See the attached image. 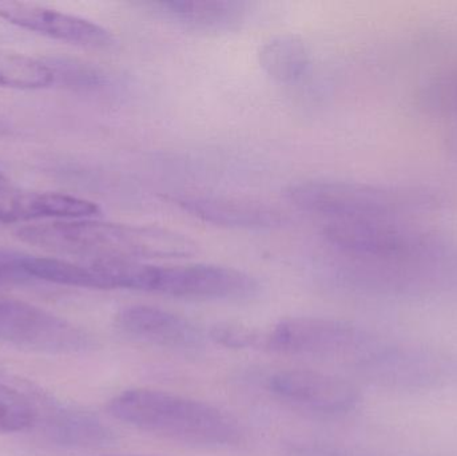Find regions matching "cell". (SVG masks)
<instances>
[{
    "label": "cell",
    "instance_id": "cell-21",
    "mask_svg": "<svg viewBox=\"0 0 457 456\" xmlns=\"http://www.w3.org/2000/svg\"><path fill=\"white\" fill-rule=\"evenodd\" d=\"M211 339L222 347L234 350L262 348L263 331L241 324L221 323L211 329Z\"/></svg>",
    "mask_w": 457,
    "mask_h": 456
},
{
    "label": "cell",
    "instance_id": "cell-9",
    "mask_svg": "<svg viewBox=\"0 0 457 456\" xmlns=\"http://www.w3.org/2000/svg\"><path fill=\"white\" fill-rule=\"evenodd\" d=\"M269 388L281 401L321 415L346 414L359 402V393L351 383L311 369L277 372L269 380Z\"/></svg>",
    "mask_w": 457,
    "mask_h": 456
},
{
    "label": "cell",
    "instance_id": "cell-19",
    "mask_svg": "<svg viewBox=\"0 0 457 456\" xmlns=\"http://www.w3.org/2000/svg\"><path fill=\"white\" fill-rule=\"evenodd\" d=\"M419 104L431 114H457V69L431 80L420 91Z\"/></svg>",
    "mask_w": 457,
    "mask_h": 456
},
{
    "label": "cell",
    "instance_id": "cell-7",
    "mask_svg": "<svg viewBox=\"0 0 457 456\" xmlns=\"http://www.w3.org/2000/svg\"><path fill=\"white\" fill-rule=\"evenodd\" d=\"M0 342L46 353H77L91 337L64 319L19 300H0Z\"/></svg>",
    "mask_w": 457,
    "mask_h": 456
},
{
    "label": "cell",
    "instance_id": "cell-4",
    "mask_svg": "<svg viewBox=\"0 0 457 456\" xmlns=\"http://www.w3.org/2000/svg\"><path fill=\"white\" fill-rule=\"evenodd\" d=\"M263 350L321 359H368L373 348L361 331L332 319L298 316L263 331Z\"/></svg>",
    "mask_w": 457,
    "mask_h": 456
},
{
    "label": "cell",
    "instance_id": "cell-24",
    "mask_svg": "<svg viewBox=\"0 0 457 456\" xmlns=\"http://www.w3.org/2000/svg\"><path fill=\"white\" fill-rule=\"evenodd\" d=\"M5 187V179L3 178L2 174H0V187Z\"/></svg>",
    "mask_w": 457,
    "mask_h": 456
},
{
    "label": "cell",
    "instance_id": "cell-11",
    "mask_svg": "<svg viewBox=\"0 0 457 456\" xmlns=\"http://www.w3.org/2000/svg\"><path fill=\"white\" fill-rule=\"evenodd\" d=\"M118 328L139 342L176 351H197L204 335L182 316L152 305H129L118 312Z\"/></svg>",
    "mask_w": 457,
    "mask_h": 456
},
{
    "label": "cell",
    "instance_id": "cell-8",
    "mask_svg": "<svg viewBox=\"0 0 457 456\" xmlns=\"http://www.w3.org/2000/svg\"><path fill=\"white\" fill-rule=\"evenodd\" d=\"M0 18L51 39L93 50H110L117 39L110 29L79 16L23 2H2Z\"/></svg>",
    "mask_w": 457,
    "mask_h": 456
},
{
    "label": "cell",
    "instance_id": "cell-18",
    "mask_svg": "<svg viewBox=\"0 0 457 456\" xmlns=\"http://www.w3.org/2000/svg\"><path fill=\"white\" fill-rule=\"evenodd\" d=\"M37 422V409L29 396L0 383V434L21 433Z\"/></svg>",
    "mask_w": 457,
    "mask_h": 456
},
{
    "label": "cell",
    "instance_id": "cell-12",
    "mask_svg": "<svg viewBox=\"0 0 457 456\" xmlns=\"http://www.w3.org/2000/svg\"><path fill=\"white\" fill-rule=\"evenodd\" d=\"M93 201L55 192L0 187V224L37 220H90L101 216Z\"/></svg>",
    "mask_w": 457,
    "mask_h": 456
},
{
    "label": "cell",
    "instance_id": "cell-10",
    "mask_svg": "<svg viewBox=\"0 0 457 456\" xmlns=\"http://www.w3.org/2000/svg\"><path fill=\"white\" fill-rule=\"evenodd\" d=\"M173 203L193 219L227 229L269 230L285 222L273 206L246 198L185 195L174 197Z\"/></svg>",
    "mask_w": 457,
    "mask_h": 456
},
{
    "label": "cell",
    "instance_id": "cell-20",
    "mask_svg": "<svg viewBox=\"0 0 457 456\" xmlns=\"http://www.w3.org/2000/svg\"><path fill=\"white\" fill-rule=\"evenodd\" d=\"M48 66L53 69L56 82H62L72 88L101 90L109 83L104 71L83 62L58 59V62L51 61Z\"/></svg>",
    "mask_w": 457,
    "mask_h": 456
},
{
    "label": "cell",
    "instance_id": "cell-2",
    "mask_svg": "<svg viewBox=\"0 0 457 456\" xmlns=\"http://www.w3.org/2000/svg\"><path fill=\"white\" fill-rule=\"evenodd\" d=\"M107 410L126 425L182 444L217 449L241 441V428L231 415L205 402L166 391L128 390L112 398Z\"/></svg>",
    "mask_w": 457,
    "mask_h": 456
},
{
    "label": "cell",
    "instance_id": "cell-1",
    "mask_svg": "<svg viewBox=\"0 0 457 456\" xmlns=\"http://www.w3.org/2000/svg\"><path fill=\"white\" fill-rule=\"evenodd\" d=\"M23 243L78 261L182 259L197 251L187 236L149 225L90 220H55L15 230Z\"/></svg>",
    "mask_w": 457,
    "mask_h": 456
},
{
    "label": "cell",
    "instance_id": "cell-13",
    "mask_svg": "<svg viewBox=\"0 0 457 456\" xmlns=\"http://www.w3.org/2000/svg\"><path fill=\"white\" fill-rule=\"evenodd\" d=\"M155 13L190 31L220 34L238 29L249 4L228 0H171L150 3Z\"/></svg>",
    "mask_w": 457,
    "mask_h": 456
},
{
    "label": "cell",
    "instance_id": "cell-14",
    "mask_svg": "<svg viewBox=\"0 0 457 456\" xmlns=\"http://www.w3.org/2000/svg\"><path fill=\"white\" fill-rule=\"evenodd\" d=\"M19 269L24 278H34L61 286L114 289L107 261H78L21 254Z\"/></svg>",
    "mask_w": 457,
    "mask_h": 456
},
{
    "label": "cell",
    "instance_id": "cell-3",
    "mask_svg": "<svg viewBox=\"0 0 457 456\" xmlns=\"http://www.w3.org/2000/svg\"><path fill=\"white\" fill-rule=\"evenodd\" d=\"M138 291L189 300H245L260 283L244 270L212 264L153 265L142 262Z\"/></svg>",
    "mask_w": 457,
    "mask_h": 456
},
{
    "label": "cell",
    "instance_id": "cell-25",
    "mask_svg": "<svg viewBox=\"0 0 457 456\" xmlns=\"http://www.w3.org/2000/svg\"><path fill=\"white\" fill-rule=\"evenodd\" d=\"M115 456H150V455H115Z\"/></svg>",
    "mask_w": 457,
    "mask_h": 456
},
{
    "label": "cell",
    "instance_id": "cell-23",
    "mask_svg": "<svg viewBox=\"0 0 457 456\" xmlns=\"http://www.w3.org/2000/svg\"><path fill=\"white\" fill-rule=\"evenodd\" d=\"M292 454L295 456H348L335 447L316 444H295L293 446Z\"/></svg>",
    "mask_w": 457,
    "mask_h": 456
},
{
    "label": "cell",
    "instance_id": "cell-6",
    "mask_svg": "<svg viewBox=\"0 0 457 456\" xmlns=\"http://www.w3.org/2000/svg\"><path fill=\"white\" fill-rule=\"evenodd\" d=\"M324 237L333 248L368 261L399 262L424 246L404 216L332 221L324 228Z\"/></svg>",
    "mask_w": 457,
    "mask_h": 456
},
{
    "label": "cell",
    "instance_id": "cell-15",
    "mask_svg": "<svg viewBox=\"0 0 457 456\" xmlns=\"http://www.w3.org/2000/svg\"><path fill=\"white\" fill-rule=\"evenodd\" d=\"M258 62L266 75L279 85H295L311 67V51L297 35H276L261 46Z\"/></svg>",
    "mask_w": 457,
    "mask_h": 456
},
{
    "label": "cell",
    "instance_id": "cell-22",
    "mask_svg": "<svg viewBox=\"0 0 457 456\" xmlns=\"http://www.w3.org/2000/svg\"><path fill=\"white\" fill-rule=\"evenodd\" d=\"M21 254L0 251V281L13 278H24L19 269Z\"/></svg>",
    "mask_w": 457,
    "mask_h": 456
},
{
    "label": "cell",
    "instance_id": "cell-16",
    "mask_svg": "<svg viewBox=\"0 0 457 456\" xmlns=\"http://www.w3.org/2000/svg\"><path fill=\"white\" fill-rule=\"evenodd\" d=\"M48 426L50 435L63 446L101 447L114 441V433L90 412L59 410Z\"/></svg>",
    "mask_w": 457,
    "mask_h": 456
},
{
    "label": "cell",
    "instance_id": "cell-5",
    "mask_svg": "<svg viewBox=\"0 0 457 456\" xmlns=\"http://www.w3.org/2000/svg\"><path fill=\"white\" fill-rule=\"evenodd\" d=\"M287 201L306 213L330 221L404 216V201L368 185L338 181H301L285 192Z\"/></svg>",
    "mask_w": 457,
    "mask_h": 456
},
{
    "label": "cell",
    "instance_id": "cell-17",
    "mask_svg": "<svg viewBox=\"0 0 457 456\" xmlns=\"http://www.w3.org/2000/svg\"><path fill=\"white\" fill-rule=\"evenodd\" d=\"M56 83L48 63L23 54L0 50V87L39 90Z\"/></svg>",
    "mask_w": 457,
    "mask_h": 456
}]
</instances>
